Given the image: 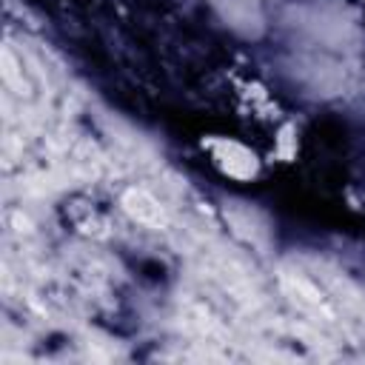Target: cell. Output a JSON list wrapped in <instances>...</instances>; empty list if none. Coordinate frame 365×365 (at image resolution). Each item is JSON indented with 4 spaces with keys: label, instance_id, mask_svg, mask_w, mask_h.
Masks as SVG:
<instances>
[{
    "label": "cell",
    "instance_id": "obj_1",
    "mask_svg": "<svg viewBox=\"0 0 365 365\" xmlns=\"http://www.w3.org/2000/svg\"><path fill=\"white\" fill-rule=\"evenodd\" d=\"M208 151H211V157H214V165H217L225 177H231V180L245 182V180H254L257 171H259L257 154H254L248 145L237 143V140H211V143H208Z\"/></svg>",
    "mask_w": 365,
    "mask_h": 365
}]
</instances>
